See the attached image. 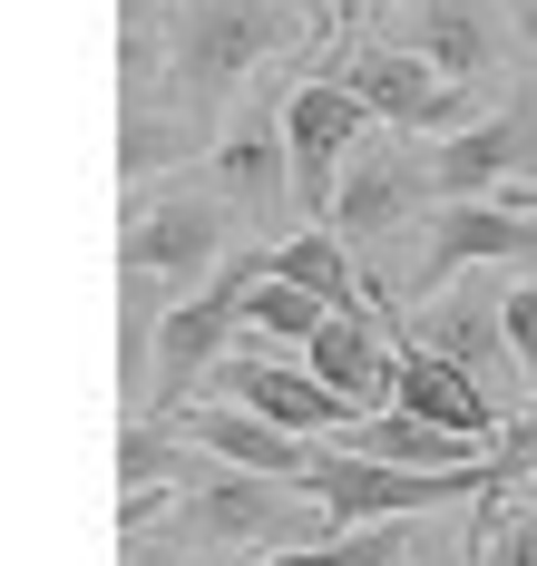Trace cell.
Returning <instances> with one entry per match:
<instances>
[{"instance_id":"obj_2","label":"cell","mask_w":537,"mask_h":566,"mask_svg":"<svg viewBox=\"0 0 537 566\" xmlns=\"http://www.w3.org/2000/svg\"><path fill=\"white\" fill-rule=\"evenodd\" d=\"M313 499L333 509V527H381V517H420V509H460V499H488L498 479L518 489L508 459H478V469H411V459H371V450H313Z\"/></svg>"},{"instance_id":"obj_13","label":"cell","mask_w":537,"mask_h":566,"mask_svg":"<svg viewBox=\"0 0 537 566\" xmlns=\"http://www.w3.org/2000/svg\"><path fill=\"white\" fill-rule=\"evenodd\" d=\"M420 342L430 352H450L460 371H508L518 352H508V293H498V274L488 283H440L430 303H420Z\"/></svg>"},{"instance_id":"obj_6","label":"cell","mask_w":537,"mask_h":566,"mask_svg":"<svg viewBox=\"0 0 537 566\" xmlns=\"http://www.w3.org/2000/svg\"><path fill=\"white\" fill-rule=\"evenodd\" d=\"M206 391H215V400H244V410L284 420V430H303V440H343V430L361 420V410L333 391L313 361H274V342H254V333H244L235 352L206 371Z\"/></svg>"},{"instance_id":"obj_7","label":"cell","mask_w":537,"mask_h":566,"mask_svg":"<svg viewBox=\"0 0 537 566\" xmlns=\"http://www.w3.org/2000/svg\"><path fill=\"white\" fill-rule=\"evenodd\" d=\"M430 206L440 196H508V186H537V88L528 98H498L488 117L450 127L430 157Z\"/></svg>"},{"instance_id":"obj_18","label":"cell","mask_w":537,"mask_h":566,"mask_svg":"<svg viewBox=\"0 0 537 566\" xmlns=\"http://www.w3.org/2000/svg\"><path fill=\"white\" fill-rule=\"evenodd\" d=\"M323 293H303V283H284V274H254V293H244V333L254 342H313L323 333Z\"/></svg>"},{"instance_id":"obj_4","label":"cell","mask_w":537,"mask_h":566,"mask_svg":"<svg viewBox=\"0 0 537 566\" xmlns=\"http://www.w3.org/2000/svg\"><path fill=\"white\" fill-rule=\"evenodd\" d=\"M225 186H167V196H137L127 216V293H196V283L225 274Z\"/></svg>"},{"instance_id":"obj_20","label":"cell","mask_w":537,"mask_h":566,"mask_svg":"<svg viewBox=\"0 0 537 566\" xmlns=\"http://www.w3.org/2000/svg\"><path fill=\"white\" fill-rule=\"evenodd\" d=\"M177 157H196V127H186V117H137V127H127V147H118L127 186H147V176L177 167Z\"/></svg>"},{"instance_id":"obj_14","label":"cell","mask_w":537,"mask_h":566,"mask_svg":"<svg viewBox=\"0 0 537 566\" xmlns=\"http://www.w3.org/2000/svg\"><path fill=\"white\" fill-rule=\"evenodd\" d=\"M391 400H401V410H420V420L478 430V440H498V430H508V420H498V400L478 391V371H460L450 352H430L420 333H401V381H391Z\"/></svg>"},{"instance_id":"obj_17","label":"cell","mask_w":537,"mask_h":566,"mask_svg":"<svg viewBox=\"0 0 537 566\" xmlns=\"http://www.w3.org/2000/svg\"><path fill=\"white\" fill-rule=\"evenodd\" d=\"M264 274L303 283V293H323V303H371L361 274H352V244L333 226H303V234H284V244H264Z\"/></svg>"},{"instance_id":"obj_23","label":"cell","mask_w":537,"mask_h":566,"mask_svg":"<svg viewBox=\"0 0 537 566\" xmlns=\"http://www.w3.org/2000/svg\"><path fill=\"white\" fill-rule=\"evenodd\" d=\"M518 30H528V50H537V0H518Z\"/></svg>"},{"instance_id":"obj_24","label":"cell","mask_w":537,"mask_h":566,"mask_svg":"<svg viewBox=\"0 0 537 566\" xmlns=\"http://www.w3.org/2000/svg\"><path fill=\"white\" fill-rule=\"evenodd\" d=\"M508 196H518V206H537V186H508Z\"/></svg>"},{"instance_id":"obj_1","label":"cell","mask_w":537,"mask_h":566,"mask_svg":"<svg viewBox=\"0 0 537 566\" xmlns=\"http://www.w3.org/2000/svg\"><path fill=\"white\" fill-rule=\"evenodd\" d=\"M313 537H343V527L313 499V479H274V469L196 479V489H177V509H167V547L177 557H274V547H313Z\"/></svg>"},{"instance_id":"obj_12","label":"cell","mask_w":537,"mask_h":566,"mask_svg":"<svg viewBox=\"0 0 537 566\" xmlns=\"http://www.w3.org/2000/svg\"><path fill=\"white\" fill-rule=\"evenodd\" d=\"M420 196H430V167H420V157L361 147L352 167H343V186H333V216H323V226L343 234V244H381L401 216H420Z\"/></svg>"},{"instance_id":"obj_22","label":"cell","mask_w":537,"mask_h":566,"mask_svg":"<svg viewBox=\"0 0 537 566\" xmlns=\"http://www.w3.org/2000/svg\"><path fill=\"white\" fill-rule=\"evenodd\" d=\"M518 499H528V509H537V459H528V469H518Z\"/></svg>"},{"instance_id":"obj_19","label":"cell","mask_w":537,"mask_h":566,"mask_svg":"<svg viewBox=\"0 0 537 566\" xmlns=\"http://www.w3.org/2000/svg\"><path fill=\"white\" fill-rule=\"evenodd\" d=\"M118 479L127 489H196V440H186V420L177 430H147V420H137L118 440Z\"/></svg>"},{"instance_id":"obj_21","label":"cell","mask_w":537,"mask_h":566,"mask_svg":"<svg viewBox=\"0 0 537 566\" xmlns=\"http://www.w3.org/2000/svg\"><path fill=\"white\" fill-rule=\"evenodd\" d=\"M430 566H488V527H470V537H460L450 557H430Z\"/></svg>"},{"instance_id":"obj_9","label":"cell","mask_w":537,"mask_h":566,"mask_svg":"<svg viewBox=\"0 0 537 566\" xmlns=\"http://www.w3.org/2000/svg\"><path fill=\"white\" fill-rule=\"evenodd\" d=\"M470 264H537V206H518V196H440L430 206L420 293L460 283Z\"/></svg>"},{"instance_id":"obj_5","label":"cell","mask_w":537,"mask_h":566,"mask_svg":"<svg viewBox=\"0 0 537 566\" xmlns=\"http://www.w3.org/2000/svg\"><path fill=\"white\" fill-rule=\"evenodd\" d=\"M371 98H361L352 78L333 69V78H303L294 98H284V137H294V196L303 216H333V186H343V167H352L361 147H371Z\"/></svg>"},{"instance_id":"obj_15","label":"cell","mask_w":537,"mask_h":566,"mask_svg":"<svg viewBox=\"0 0 537 566\" xmlns=\"http://www.w3.org/2000/svg\"><path fill=\"white\" fill-rule=\"evenodd\" d=\"M352 450L371 459H411V469H478V459H498V440H478V430H450V420H420V410H361L352 430H343Z\"/></svg>"},{"instance_id":"obj_3","label":"cell","mask_w":537,"mask_h":566,"mask_svg":"<svg viewBox=\"0 0 537 566\" xmlns=\"http://www.w3.org/2000/svg\"><path fill=\"white\" fill-rule=\"evenodd\" d=\"M167 40H177L186 98H225L235 78H254L264 59H284L303 40V0H177Z\"/></svg>"},{"instance_id":"obj_10","label":"cell","mask_w":537,"mask_h":566,"mask_svg":"<svg viewBox=\"0 0 537 566\" xmlns=\"http://www.w3.org/2000/svg\"><path fill=\"white\" fill-rule=\"evenodd\" d=\"M206 176L225 186L235 216H284V206H303V196H294V137H284V108H244L235 127L215 137Z\"/></svg>"},{"instance_id":"obj_11","label":"cell","mask_w":537,"mask_h":566,"mask_svg":"<svg viewBox=\"0 0 537 566\" xmlns=\"http://www.w3.org/2000/svg\"><path fill=\"white\" fill-rule=\"evenodd\" d=\"M303 361L352 400V410H391V381H401V333H381L371 303H333L323 333L303 342Z\"/></svg>"},{"instance_id":"obj_16","label":"cell","mask_w":537,"mask_h":566,"mask_svg":"<svg viewBox=\"0 0 537 566\" xmlns=\"http://www.w3.org/2000/svg\"><path fill=\"white\" fill-rule=\"evenodd\" d=\"M411 50H430L450 78H488V59H498V10H488V0H411Z\"/></svg>"},{"instance_id":"obj_8","label":"cell","mask_w":537,"mask_h":566,"mask_svg":"<svg viewBox=\"0 0 537 566\" xmlns=\"http://www.w3.org/2000/svg\"><path fill=\"white\" fill-rule=\"evenodd\" d=\"M254 274H264V254H244V264H225L215 283L177 293V313L157 323V381H167V400H186L244 342V293H254Z\"/></svg>"}]
</instances>
